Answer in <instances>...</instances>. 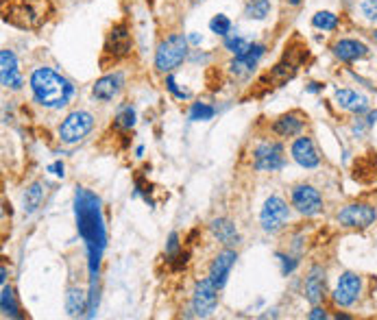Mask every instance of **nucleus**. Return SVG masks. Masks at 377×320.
Here are the masks:
<instances>
[{"mask_svg":"<svg viewBox=\"0 0 377 320\" xmlns=\"http://www.w3.org/2000/svg\"><path fill=\"white\" fill-rule=\"evenodd\" d=\"M74 216L78 237L83 239L87 251V273H90V312L87 318L97 314L99 308V279L101 264L107 249V229L103 220V203L87 187H76L74 192Z\"/></svg>","mask_w":377,"mask_h":320,"instance_id":"f257e3e1","label":"nucleus"},{"mask_svg":"<svg viewBox=\"0 0 377 320\" xmlns=\"http://www.w3.org/2000/svg\"><path fill=\"white\" fill-rule=\"evenodd\" d=\"M28 83H31V92H33L35 101L51 109L66 107L74 94V87L68 78H64L59 72H55L53 68H46V66L35 68L31 72Z\"/></svg>","mask_w":377,"mask_h":320,"instance_id":"f03ea898","label":"nucleus"},{"mask_svg":"<svg viewBox=\"0 0 377 320\" xmlns=\"http://www.w3.org/2000/svg\"><path fill=\"white\" fill-rule=\"evenodd\" d=\"M55 13L51 0H3V22L22 31H37Z\"/></svg>","mask_w":377,"mask_h":320,"instance_id":"7ed1b4c3","label":"nucleus"},{"mask_svg":"<svg viewBox=\"0 0 377 320\" xmlns=\"http://www.w3.org/2000/svg\"><path fill=\"white\" fill-rule=\"evenodd\" d=\"M187 55H190V42H187V37L183 33H172L157 46L155 70L162 74L172 72L187 59Z\"/></svg>","mask_w":377,"mask_h":320,"instance_id":"20e7f679","label":"nucleus"},{"mask_svg":"<svg viewBox=\"0 0 377 320\" xmlns=\"http://www.w3.org/2000/svg\"><path fill=\"white\" fill-rule=\"evenodd\" d=\"M133 51V37L131 31L127 26V22H118L109 28L107 40H105V48H103V66L109 63H118L120 59L129 57Z\"/></svg>","mask_w":377,"mask_h":320,"instance_id":"39448f33","label":"nucleus"},{"mask_svg":"<svg viewBox=\"0 0 377 320\" xmlns=\"http://www.w3.org/2000/svg\"><path fill=\"white\" fill-rule=\"evenodd\" d=\"M92 129H94V116L90 111L76 109V111H70V114L64 118V122L59 124L57 135L64 144L72 146V144H78L83 137H87V133Z\"/></svg>","mask_w":377,"mask_h":320,"instance_id":"423d86ee","label":"nucleus"},{"mask_svg":"<svg viewBox=\"0 0 377 320\" xmlns=\"http://www.w3.org/2000/svg\"><path fill=\"white\" fill-rule=\"evenodd\" d=\"M288 220H290V207L284 199L277 194L266 199L260 212V225L266 233H275L279 229H284Z\"/></svg>","mask_w":377,"mask_h":320,"instance_id":"0eeeda50","label":"nucleus"},{"mask_svg":"<svg viewBox=\"0 0 377 320\" xmlns=\"http://www.w3.org/2000/svg\"><path fill=\"white\" fill-rule=\"evenodd\" d=\"M338 225L347 229H369L377 220V210L369 203H351L336 214Z\"/></svg>","mask_w":377,"mask_h":320,"instance_id":"6e6552de","label":"nucleus"},{"mask_svg":"<svg viewBox=\"0 0 377 320\" xmlns=\"http://www.w3.org/2000/svg\"><path fill=\"white\" fill-rule=\"evenodd\" d=\"M290 201H292V207L301 216L305 218H312L323 212V196L321 192L310 185V183H299L294 185L292 192H290Z\"/></svg>","mask_w":377,"mask_h":320,"instance_id":"1a4fd4ad","label":"nucleus"},{"mask_svg":"<svg viewBox=\"0 0 377 320\" xmlns=\"http://www.w3.org/2000/svg\"><path fill=\"white\" fill-rule=\"evenodd\" d=\"M286 166L284 146L279 142H262L253 151V168L258 172H277Z\"/></svg>","mask_w":377,"mask_h":320,"instance_id":"9d476101","label":"nucleus"},{"mask_svg":"<svg viewBox=\"0 0 377 320\" xmlns=\"http://www.w3.org/2000/svg\"><path fill=\"white\" fill-rule=\"evenodd\" d=\"M218 287L214 285V281L210 277L196 281L194 285V294H192V314L190 316H196V318H206L210 316L216 305H218Z\"/></svg>","mask_w":377,"mask_h":320,"instance_id":"9b49d317","label":"nucleus"},{"mask_svg":"<svg viewBox=\"0 0 377 320\" xmlns=\"http://www.w3.org/2000/svg\"><path fill=\"white\" fill-rule=\"evenodd\" d=\"M360 294H362V277L351 273V270H347V273H342L338 277V283H336V290L332 294L334 303L338 308H351L353 303L360 298Z\"/></svg>","mask_w":377,"mask_h":320,"instance_id":"f8f14e48","label":"nucleus"},{"mask_svg":"<svg viewBox=\"0 0 377 320\" xmlns=\"http://www.w3.org/2000/svg\"><path fill=\"white\" fill-rule=\"evenodd\" d=\"M266 53V46L258 44V42H251L240 55H233L231 63H229V72L233 76H249L258 68V63L262 61Z\"/></svg>","mask_w":377,"mask_h":320,"instance_id":"ddd939ff","label":"nucleus"},{"mask_svg":"<svg viewBox=\"0 0 377 320\" xmlns=\"http://www.w3.org/2000/svg\"><path fill=\"white\" fill-rule=\"evenodd\" d=\"M0 81H3L7 90H13V92L22 90L24 85V78L18 68V59H15L13 51H9V48L0 51Z\"/></svg>","mask_w":377,"mask_h":320,"instance_id":"4468645a","label":"nucleus"},{"mask_svg":"<svg viewBox=\"0 0 377 320\" xmlns=\"http://www.w3.org/2000/svg\"><path fill=\"white\" fill-rule=\"evenodd\" d=\"M290 155H292L294 162L299 164L301 168H305V170H312V168L321 166V155H319L317 146H314L312 137H308V135H301V137H296L292 142Z\"/></svg>","mask_w":377,"mask_h":320,"instance_id":"2eb2a0df","label":"nucleus"},{"mask_svg":"<svg viewBox=\"0 0 377 320\" xmlns=\"http://www.w3.org/2000/svg\"><path fill=\"white\" fill-rule=\"evenodd\" d=\"M235 260H238V253L229 246H225V251H221L214 258V262L210 266V279L214 281L218 290H223V287L227 285V279H229V273H231Z\"/></svg>","mask_w":377,"mask_h":320,"instance_id":"dca6fc26","label":"nucleus"},{"mask_svg":"<svg viewBox=\"0 0 377 320\" xmlns=\"http://www.w3.org/2000/svg\"><path fill=\"white\" fill-rule=\"evenodd\" d=\"M122 87H124V74L122 72H109L92 85V96L101 103H109L122 92Z\"/></svg>","mask_w":377,"mask_h":320,"instance_id":"f3484780","label":"nucleus"},{"mask_svg":"<svg viewBox=\"0 0 377 320\" xmlns=\"http://www.w3.org/2000/svg\"><path fill=\"white\" fill-rule=\"evenodd\" d=\"M332 53L338 61L342 63H355L360 59H365L369 57V46L365 42H360V40H353V37H342L338 40L334 46H332Z\"/></svg>","mask_w":377,"mask_h":320,"instance_id":"a211bd4d","label":"nucleus"},{"mask_svg":"<svg viewBox=\"0 0 377 320\" xmlns=\"http://www.w3.org/2000/svg\"><path fill=\"white\" fill-rule=\"evenodd\" d=\"M336 99V105L344 111H349L353 116H365L367 111H371V103L365 94H360L355 90H349V87H342V90H336L334 94Z\"/></svg>","mask_w":377,"mask_h":320,"instance_id":"6ab92c4d","label":"nucleus"},{"mask_svg":"<svg viewBox=\"0 0 377 320\" xmlns=\"http://www.w3.org/2000/svg\"><path fill=\"white\" fill-rule=\"evenodd\" d=\"M325 268L323 266H312L310 273L305 277V285H303V296L310 305H321V301L325 296Z\"/></svg>","mask_w":377,"mask_h":320,"instance_id":"aec40b11","label":"nucleus"},{"mask_svg":"<svg viewBox=\"0 0 377 320\" xmlns=\"http://www.w3.org/2000/svg\"><path fill=\"white\" fill-rule=\"evenodd\" d=\"M273 133L279 137H294V135H301L305 129V118L299 114V111H290V114L279 116L273 122Z\"/></svg>","mask_w":377,"mask_h":320,"instance_id":"412c9836","label":"nucleus"},{"mask_svg":"<svg viewBox=\"0 0 377 320\" xmlns=\"http://www.w3.org/2000/svg\"><path fill=\"white\" fill-rule=\"evenodd\" d=\"M210 231H212V235L218 239V242H221L223 246H229V249L238 246L240 239H242L238 229H235V225L229 218H214L210 222Z\"/></svg>","mask_w":377,"mask_h":320,"instance_id":"4be33fe9","label":"nucleus"},{"mask_svg":"<svg viewBox=\"0 0 377 320\" xmlns=\"http://www.w3.org/2000/svg\"><path fill=\"white\" fill-rule=\"evenodd\" d=\"M66 312L70 316H87L90 312V294H85L81 287H68V292H66Z\"/></svg>","mask_w":377,"mask_h":320,"instance_id":"5701e85b","label":"nucleus"},{"mask_svg":"<svg viewBox=\"0 0 377 320\" xmlns=\"http://www.w3.org/2000/svg\"><path fill=\"white\" fill-rule=\"evenodd\" d=\"M294 74H296V63L284 59V61L277 63V66L262 78V83H264V81H269L271 87H279V85H284L286 81H290V78H292Z\"/></svg>","mask_w":377,"mask_h":320,"instance_id":"b1692460","label":"nucleus"},{"mask_svg":"<svg viewBox=\"0 0 377 320\" xmlns=\"http://www.w3.org/2000/svg\"><path fill=\"white\" fill-rule=\"evenodd\" d=\"M44 192H46V185L42 181H35L31 183L24 192V214H35L40 210V205L44 201Z\"/></svg>","mask_w":377,"mask_h":320,"instance_id":"393cba45","label":"nucleus"},{"mask_svg":"<svg viewBox=\"0 0 377 320\" xmlns=\"http://www.w3.org/2000/svg\"><path fill=\"white\" fill-rule=\"evenodd\" d=\"M271 9H273V0H246L244 18L262 22V20H266L271 15Z\"/></svg>","mask_w":377,"mask_h":320,"instance_id":"a878e982","label":"nucleus"},{"mask_svg":"<svg viewBox=\"0 0 377 320\" xmlns=\"http://www.w3.org/2000/svg\"><path fill=\"white\" fill-rule=\"evenodd\" d=\"M0 308H3L5 318H22L18 303H15V294L11 290V285H3V296H0Z\"/></svg>","mask_w":377,"mask_h":320,"instance_id":"bb28decb","label":"nucleus"},{"mask_svg":"<svg viewBox=\"0 0 377 320\" xmlns=\"http://www.w3.org/2000/svg\"><path fill=\"white\" fill-rule=\"evenodd\" d=\"M340 24L338 15L332 13V11H317L312 15V26L319 28V31H325V33H329V31H336Z\"/></svg>","mask_w":377,"mask_h":320,"instance_id":"cd10ccee","label":"nucleus"},{"mask_svg":"<svg viewBox=\"0 0 377 320\" xmlns=\"http://www.w3.org/2000/svg\"><path fill=\"white\" fill-rule=\"evenodd\" d=\"M116 126H120V129H124V131H129V129H133V126H135V109L131 105H122L118 109Z\"/></svg>","mask_w":377,"mask_h":320,"instance_id":"c85d7f7f","label":"nucleus"},{"mask_svg":"<svg viewBox=\"0 0 377 320\" xmlns=\"http://www.w3.org/2000/svg\"><path fill=\"white\" fill-rule=\"evenodd\" d=\"M231 28H233V24H231V20L227 18L225 13H218V15H214V18L210 20V31H212V33H216V35H221V37L231 35Z\"/></svg>","mask_w":377,"mask_h":320,"instance_id":"c756f323","label":"nucleus"},{"mask_svg":"<svg viewBox=\"0 0 377 320\" xmlns=\"http://www.w3.org/2000/svg\"><path fill=\"white\" fill-rule=\"evenodd\" d=\"M216 116V109L210 105V103H194L192 109H190V120L192 122H208Z\"/></svg>","mask_w":377,"mask_h":320,"instance_id":"7c9ffc66","label":"nucleus"},{"mask_svg":"<svg viewBox=\"0 0 377 320\" xmlns=\"http://www.w3.org/2000/svg\"><path fill=\"white\" fill-rule=\"evenodd\" d=\"M225 40V48L231 53V55H240L244 48L251 44L246 37H242V35H235V33H231V35H227V37H223Z\"/></svg>","mask_w":377,"mask_h":320,"instance_id":"2f4dec72","label":"nucleus"},{"mask_svg":"<svg viewBox=\"0 0 377 320\" xmlns=\"http://www.w3.org/2000/svg\"><path fill=\"white\" fill-rule=\"evenodd\" d=\"M166 87H168V92L175 96V99H179V101H187V99L192 96L187 90H179V87H177V81H175V76H172V74L166 76Z\"/></svg>","mask_w":377,"mask_h":320,"instance_id":"473e14b6","label":"nucleus"},{"mask_svg":"<svg viewBox=\"0 0 377 320\" xmlns=\"http://www.w3.org/2000/svg\"><path fill=\"white\" fill-rule=\"evenodd\" d=\"M179 253H181L179 233H177V231H172L170 237H168V244H166V258H168V262H170V260H175Z\"/></svg>","mask_w":377,"mask_h":320,"instance_id":"72a5a7b5","label":"nucleus"},{"mask_svg":"<svg viewBox=\"0 0 377 320\" xmlns=\"http://www.w3.org/2000/svg\"><path fill=\"white\" fill-rule=\"evenodd\" d=\"M360 11H362L367 20L375 22L377 20V0H362V3H360Z\"/></svg>","mask_w":377,"mask_h":320,"instance_id":"f704fd0d","label":"nucleus"},{"mask_svg":"<svg viewBox=\"0 0 377 320\" xmlns=\"http://www.w3.org/2000/svg\"><path fill=\"white\" fill-rule=\"evenodd\" d=\"M279 262H281V273H284V277L292 275V270L296 268V264H299V260H294V258H288V255H277Z\"/></svg>","mask_w":377,"mask_h":320,"instance_id":"c9c22d12","label":"nucleus"},{"mask_svg":"<svg viewBox=\"0 0 377 320\" xmlns=\"http://www.w3.org/2000/svg\"><path fill=\"white\" fill-rule=\"evenodd\" d=\"M308 318H310V320H325V318H327V312H325V308H321V305H312V312L308 314Z\"/></svg>","mask_w":377,"mask_h":320,"instance_id":"e433bc0d","label":"nucleus"},{"mask_svg":"<svg viewBox=\"0 0 377 320\" xmlns=\"http://www.w3.org/2000/svg\"><path fill=\"white\" fill-rule=\"evenodd\" d=\"M49 172H53L55 177H61V179H64L66 168H64V164H61V162H55V164H51V166H49Z\"/></svg>","mask_w":377,"mask_h":320,"instance_id":"4c0bfd02","label":"nucleus"},{"mask_svg":"<svg viewBox=\"0 0 377 320\" xmlns=\"http://www.w3.org/2000/svg\"><path fill=\"white\" fill-rule=\"evenodd\" d=\"M365 120H367L369 129H371V126H373V124L377 122V109H375V111H367V118H365Z\"/></svg>","mask_w":377,"mask_h":320,"instance_id":"58836bf2","label":"nucleus"},{"mask_svg":"<svg viewBox=\"0 0 377 320\" xmlns=\"http://www.w3.org/2000/svg\"><path fill=\"white\" fill-rule=\"evenodd\" d=\"M323 87H325L323 83H310V85H308V92H310V94H319Z\"/></svg>","mask_w":377,"mask_h":320,"instance_id":"ea45409f","label":"nucleus"},{"mask_svg":"<svg viewBox=\"0 0 377 320\" xmlns=\"http://www.w3.org/2000/svg\"><path fill=\"white\" fill-rule=\"evenodd\" d=\"M187 42H190V44H201V35H196V33L187 35Z\"/></svg>","mask_w":377,"mask_h":320,"instance_id":"a19ab883","label":"nucleus"},{"mask_svg":"<svg viewBox=\"0 0 377 320\" xmlns=\"http://www.w3.org/2000/svg\"><path fill=\"white\" fill-rule=\"evenodd\" d=\"M0 281H3V285L7 283V268L3 266V277H0Z\"/></svg>","mask_w":377,"mask_h":320,"instance_id":"79ce46f5","label":"nucleus"},{"mask_svg":"<svg viewBox=\"0 0 377 320\" xmlns=\"http://www.w3.org/2000/svg\"><path fill=\"white\" fill-rule=\"evenodd\" d=\"M142 153H144V149H142V146H137V149H135V155H137V157H142Z\"/></svg>","mask_w":377,"mask_h":320,"instance_id":"37998d69","label":"nucleus"},{"mask_svg":"<svg viewBox=\"0 0 377 320\" xmlns=\"http://www.w3.org/2000/svg\"><path fill=\"white\" fill-rule=\"evenodd\" d=\"M288 3H290L292 7H296V5H301V0H288Z\"/></svg>","mask_w":377,"mask_h":320,"instance_id":"c03bdc74","label":"nucleus"},{"mask_svg":"<svg viewBox=\"0 0 377 320\" xmlns=\"http://www.w3.org/2000/svg\"><path fill=\"white\" fill-rule=\"evenodd\" d=\"M373 40H375V44H377V28L373 31Z\"/></svg>","mask_w":377,"mask_h":320,"instance_id":"a18cd8bd","label":"nucleus"},{"mask_svg":"<svg viewBox=\"0 0 377 320\" xmlns=\"http://www.w3.org/2000/svg\"><path fill=\"white\" fill-rule=\"evenodd\" d=\"M192 3H199V0H192Z\"/></svg>","mask_w":377,"mask_h":320,"instance_id":"49530a36","label":"nucleus"}]
</instances>
